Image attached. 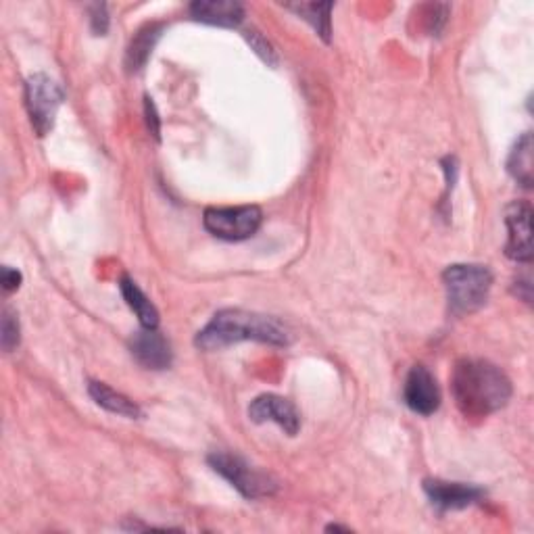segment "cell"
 <instances>
[{
	"label": "cell",
	"mask_w": 534,
	"mask_h": 534,
	"mask_svg": "<svg viewBox=\"0 0 534 534\" xmlns=\"http://www.w3.org/2000/svg\"><path fill=\"white\" fill-rule=\"evenodd\" d=\"M0 282H3V290H5V293L11 295V293H15V290L21 286L23 276H21L19 270H15V267L5 265L3 270H0Z\"/></svg>",
	"instance_id": "21"
},
{
	"label": "cell",
	"mask_w": 534,
	"mask_h": 534,
	"mask_svg": "<svg viewBox=\"0 0 534 534\" xmlns=\"http://www.w3.org/2000/svg\"><path fill=\"white\" fill-rule=\"evenodd\" d=\"M188 11L194 21L217 28H238L245 19V9L234 0H197Z\"/></svg>",
	"instance_id": "12"
},
{
	"label": "cell",
	"mask_w": 534,
	"mask_h": 534,
	"mask_svg": "<svg viewBox=\"0 0 534 534\" xmlns=\"http://www.w3.org/2000/svg\"><path fill=\"white\" fill-rule=\"evenodd\" d=\"M326 530H328V532H330V530H343V532H349L347 526H338V524H330V526H326Z\"/></svg>",
	"instance_id": "23"
},
{
	"label": "cell",
	"mask_w": 534,
	"mask_h": 534,
	"mask_svg": "<svg viewBox=\"0 0 534 534\" xmlns=\"http://www.w3.org/2000/svg\"><path fill=\"white\" fill-rule=\"evenodd\" d=\"M507 245L505 255L518 263L532 261V207L528 201H514L505 209Z\"/></svg>",
	"instance_id": "7"
},
{
	"label": "cell",
	"mask_w": 534,
	"mask_h": 534,
	"mask_svg": "<svg viewBox=\"0 0 534 534\" xmlns=\"http://www.w3.org/2000/svg\"><path fill=\"white\" fill-rule=\"evenodd\" d=\"M90 13V28L94 32V36H105L109 30V13H107V5H90L88 7Z\"/></svg>",
	"instance_id": "20"
},
{
	"label": "cell",
	"mask_w": 534,
	"mask_h": 534,
	"mask_svg": "<svg viewBox=\"0 0 534 534\" xmlns=\"http://www.w3.org/2000/svg\"><path fill=\"white\" fill-rule=\"evenodd\" d=\"M119 290H121V295H124L128 307L138 315V320L144 328H157L159 326L157 307L151 303V299L147 295L142 293L138 284L130 276H124L119 280Z\"/></svg>",
	"instance_id": "15"
},
{
	"label": "cell",
	"mask_w": 534,
	"mask_h": 534,
	"mask_svg": "<svg viewBox=\"0 0 534 534\" xmlns=\"http://www.w3.org/2000/svg\"><path fill=\"white\" fill-rule=\"evenodd\" d=\"M88 395L94 399L96 405H101L103 409L111 411V414L124 416V418H130V420L142 418V409L132 399L113 391V388L107 386L105 382L90 380L88 382Z\"/></svg>",
	"instance_id": "13"
},
{
	"label": "cell",
	"mask_w": 534,
	"mask_h": 534,
	"mask_svg": "<svg viewBox=\"0 0 534 534\" xmlns=\"http://www.w3.org/2000/svg\"><path fill=\"white\" fill-rule=\"evenodd\" d=\"M0 338H3V349L7 353H11L19 347L21 328H19L17 313L11 307H5V311H3V336Z\"/></svg>",
	"instance_id": "18"
},
{
	"label": "cell",
	"mask_w": 534,
	"mask_h": 534,
	"mask_svg": "<svg viewBox=\"0 0 534 534\" xmlns=\"http://www.w3.org/2000/svg\"><path fill=\"white\" fill-rule=\"evenodd\" d=\"M144 107H147V124H149V130L159 140V117H157L155 105L151 103L149 96H147V103H144Z\"/></svg>",
	"instance_id": "22"
},
{
	"label": "cell",
	"mask_w": 534,
	"mask_h": 534,
	"mask_svg": "<svg viewBox=\"0 0 534 534\" xmlns=\"http://www.w3.org/2000/svg\"><path fill=\"white\" fill-rule=\"evenodd\" d=\"M249 418L255 424L274 422L288 436H295L301 428V416L297 407L284 397L278 395H261L249 407Z\"/></svg>",
	"instance_id": "10"
},
{
	"label": "cell",
	"mask_w": 534,
	"mask_h": 534,
	"mask_svg": "<svg viewBox=\"0 0 534 534\" xmlns=\"http://www.w3.org/2000/svg\"><path fill=\"white\" fill-rule=\"evenodd\" d=\"M130 353L147 370H167L174 361L172 345L155 328H144L130 338Z\"/></svg>",
	"instance_id": "11"
},
{
	"label": "cell",
	"mask_w": 534,
	"mask_h": 534,
	"mask_svg": "<svg viewBox=\"0 0 534 534\" xmlns=\"http://www.w3.org/2000/svg\"><path fill=\"white\" fill-rule=\"evenodd\" d=\"M453 397L470 418H487L512 399V382L489 361L464 359L453 372Z\"/></svg>",
	"instance_id": "2"
},
{
	"label": "cell",
	"mask_w": 534,
	"mask_h": 534,
	"mask_svg": "<svg viewBox=\"0 0 534 534\" xmlns=\"http://www.w3.org/2000/svg\"><path fill=\"white\" fill-rule=\"evenodd\" d=\"M161 32H163L161 23H149V26H144L142 30L136 32L126 53L128 71H140L144 65H147L157 40L161 38Z\"/></svg>",
	"instance_id": "14"
},
{
	"label": "cell",
	"mask_w": 534,
	"mask_h": 534,
	"mask_svg": "<svg viewBox=\"0 0 534 534\" xmlns=\"http://www.w3.org/2000/svg\"><path fill=\"white\" fill-rule=\"evenodd\" d=\"M405 405L420 416H432L441 407V388L426 366L409 370L403 386Z\"/></svg>",
	"instance_id": "8"
},
{
	"label": "cell",
	"mask_w": 534,
	"mask_h": 534,
	"mask_svg": "<svg viewBox=\"0 0 534 534\" xmlns=\"http://www.w3.org/2000/svg\"><path fill=\"white\" fill-rule=\"evenodd\" d=\"M209 466L226 478L232 487L247 499H263L276 493L278 484L272 476L249 466L245 459L228 451H215L209 455Z\"/></svg>",
	"instance_id": "4"
},
{
	"label": "cell",
	"mask_w": 534,
	"mask_h": 534,
	"mask_svg": "<svg viewBox=\"0 0 534 534\" xmlns=\"http://www.w3.org/2000/svg\"><path fill=\"white\" fill-rule=\"evenodd\" d=\"M507 172L524 188L532 186V134H522L507 157Z\"/></svg>",
	"instance_id": "16"
},
{
	"label": "cell",
	"mask_w": 534,
	"mask_h": 534,
	"mask_svg": "<svg viewBox=\"0 0 534 534\" xmlns=\"http://www.w3.org/2000/svg\"><path fill=\"white\" fill-rule=\"evenodd\" d=\"M242 341L286 347L290 345V330L272 315L245 309H222L197 334L194 345L203 351H220Z\"/></svg>",
	"instance_id": "1"
},
{
	"label": "cell",
	"mask_w": 534,
	"mask_h": 534,
	"mask_svg": "<svg viewBox=\"0 0 534 534\" xmlns=\"http://www.w3.org/2000/svg\"><path fill=\"white\" fill-rule=\"evenodd\" d=\"M288 9L295 11L303 19H307L313 26V30L318 32V36L324 42H330V38H332L330 13L334 9L332 3H301V5H288Z\"/></svg>",
	"instance_id": "17"
},
{
	"label": "cell",
	"mask_w": 534,
	"mask_h": 534,
	"mask_svg": "<svg viewBox=\"0 0 534 534\" xmlns=\"http://www.w3.org/2000/svg\"><path fill=\"white\" fill-rule=\"evenodd\" d=\"M449 309L455 315L474 313L489 301L493 274L487 265L455 263L443 272Z\"/></svg>",
	"instance_id": "3"
},
{
	"label": "cell",
	"mask_w": 534,
	"mask_h": 534,
	"mask_svg": "<svg viewBox=\"0 0 534 534\" xmlns=\"http://www.w3.org/2000/svg\"><path fill=\"white\" fill-rule=\"evenodd\" d=\"M65 101L61 86L46 74H34L26 82V107L32 128L38 136H46L55 128L57 111Z\"/></svg>",
	"instance_id": "6"
},
{
	"label": "cell",
	"mask_w": 534,
	"mask_h": 534,
	"mask_svg": "<svg viewBox=\"0 0 534 534\" xmlns=\"http://www.w3.org/2000/svg\"><path fill=\"white\" fill-rule=\"evenodd\" d=\"M424 493L439 512H457V509H466L484 497V491L476 484L447 482L439 478L424 480Z\"/></svg>",
	"instance_id": "9"
},
{
	"label": "cell",
	"mask_w": 534,
	"mask_h": 534,
	"mask_svg": "<svg viewBox=\"0 0 534 534\" xmlns=\"http://www.w3.org/2000/svg\"><path fill=\"white\" fill-rule=\"evenodd\" d=\"M209 234L228 242L247 240L257 234L263 224V213L255 205L245 207H209L203 215Z\"/></svg>",
	"instance_id": "5"
},
{
	"label": "cell",
	"mask_w": 534,
	"mask_h": 534,
	"mask_svg": "<svg viewBox=\"0 0 534 534\" xmlns=\"http://www.w3.org/2000/svg\"><path fill=\"white\" fill-rule=\"evenodd\" d=\"M245 38L249 40L251 48L253 51L267 63V65H278V57H276V51H274V46L267 42L259 32L255 30H247L245 32Z\"/></svg>",
	"instance_id": "19"
}]
</instances>
